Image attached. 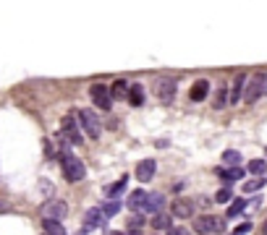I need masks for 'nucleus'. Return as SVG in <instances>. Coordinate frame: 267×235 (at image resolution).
Here are the masks:
<instances>
[{
  "label": "nucleus",
  "instance_id": "c85d7f7f",
  "mask_svg": "<svg viewBox=\"0 0 267 235\" xmlns=\"http://www.w3.org/2000/svg\"><path fill=\"white\" fill-rule=\"evenodd\" d=\"M215 202L217 204H225V202H230V188L225 186V188H220V191L215 194Z\"/></svg>",
  "mask_w": 267,
  "mask_h": 235
},
{
  "label": "nucleus",
  "instance_id": "bb28decb",
  "mask_svg": "<svg viewBox=\"0 0 267 235\" xmlns=\"http://www.w3.org/2000/svg\"><path fill=\"white\" fill-rule=\"evenodd\" d=\"M223 162H228V164H238L241 162V154L236 149H228V152H223Z\"/></svg>",
  "mask_w": 267,
  "mask_h": 235
},
{
  "label": "nucleus",
  "instance_id": "4468645a",
  "mask_svg": "<svg viewBox=\"0 0 267 235\" xmlns=\"http://www.w3.org/2000/svg\"><path fill=\"white\" fill-rule=\"evenodd\" d=\"M126 188H129V178H126V175H123V178H118L115 183L105 186V198H118V196L126 191Z\"/></svg>",
  "mask_w": 267,
  "mask_h": 235
},
{
  "label": "nucleus",
  "instance_id": "4be33fe9",
  "mask_svg": "<svg viewBox=\"0 0 267 235\" xmlns=\"http://www.w3.org/2000/svg\"><path fill=\"white\" fill-rule=\"evenodd\" d=\"M100 209H102V214H105V220H110V217H115V214L121 212V204L115 202V198H110V202H108L105 206H100Z\"/></svg>",
  "mask_w": 267,
  "mask_h": 235
},
{
  "label": "nucleus",
  "instance_id": "f3484780",
  "mask_svg": "<svg viewBox=\"0 0 267 235\" xmlns=\"http://www.w3.org/2000/svg\"><path fill=\"white\" fill-rule=\"evenodd\" d=\"M152 228L155 230H170L173 228V214H168V212H157V214H152Z\"/></svg>",
  "mask_w": 267,
  "mask_h": 235
},
{
  "label": "nucleus",
  "instance_id": "dca6fc26",
  "mask_svg": "<svg viewBox=\"0 0 267 235\" xmlns=\"http://www.w3.org/2000/svg\"><path fill=\"white\" fill-rule=\"evenodd\" d=\"M129 104H131V108H142V104H144L142 84H129Z\"/></svg>",
  "mask_w": 267,
  "mask_h": 235
},
{
  "label": "nucleus",
  "instance_id": "a878e982",
  "mask_svg": "<svg viewBox=\"0 0 267 235\" xmlns=\"http://www.w3.org/2000/svg\"><path fill=\"white\" fill-rule=\"evenodd\" d=\"M262 186H264V180L254 178V180H246V183H243V191H246V194H257V191H259Z\"/></svg>",
  "mask_w": 267,
  "mask_h": 235
},
{
  "label": "nucleus",
  "instance_id": "72a5a7b5",
  "mask_svg": "<svg viewBox=\"0 0 267 235\" xmlns=\"http://www.w3.org/2000/svg\"><path fill=\"white\" fill-rule=\"evenodd\" d=\"M79 235H89V230H81V232H79Z\"/></svg>",
  "mask_w": 267,
  "mask_h": 235
},
{
  "label": "nucleus",
  "instance_id": "393cba45",
  "mask_svg": "<svg viewBox=\"0 0 267 235\" xmlns=\"http://www.w3.org/2000/svg\"><path fill=\"white\" fill-rule=\"evenodd\" d=\"M264 170H267L264 160H251V162H249V172H251V175H262Z\"/></svg>",
  "mask_w": 267,
  "mask_h": 235
},
{
  "label": "nucleus",
  "instance_id": "6e6552de",
  "mask_svg": "<svg viewBox=\"0 0 267 235\" xmlns=\"http://www.w3.org/2000/svg\"><path fill=\"white\" fill-rule=\"evenodd\" d=\"M105 214H102V209L100 206H92L87 209V214H84V230H97V228H105Z\"/></svg>",
  "mask_w": 267,
  "mask_h": 235
},
{
  "label": "nucleus",
  "instance_id": "7ed1b4c3",
  "mask_svg": "<svg viewBox=\"0 0 267 235\" xmlns=\"http://www.w3.org/2000/svg\"><path fill=\"white\" fill-rule=\"evenodd\" d=\"M79 126H81V131H84L89 138H100V134H102V123H100V118H97V112L95 110H79Z\"/></svg>",
  "mask_w": 267,
  "mask_h": 235
},
{
  "label": "nucleus",
  "instance_id": "2f4dec72",
  "mask_svg": "<svg viewBox=\"0 0 267 235\" xmlns=\"http://www.w3.org/2000/svg\"><path fill=\"white\" fill-rule=\"evenodd\" d=\"M168 235H189V230H183V228H170Z\"/></svg>",
  "mask_w": 267,
  "mask_h": 235
},
{
  "label": "nucleus",
  "instance_id": "f03ea898",
  "mask_svg": "<svg viewBox=\"0 0 267 235\" xmlns=\"http://www.w3.org/2000/svg\"><path fill=\"white\" fill-rule=\"evenodd\" d=\"M223 230H225V220H220L215 214L194 217V232L196 235H212V232H223Z\"/></svg>",
  "mask_w": 267,
  "mask_h": 235
},
{
  "label": "nucleus",
  "instance_id": "2eb2a0df",
  "mask_svg": "<svg viewBox=\"0 0 267 235\" xmlns=\"http://www.w3.org/2000/svg\"><path fill=\"white\" fill-rule=\"evenodd\" d=\"M207 94H210V81H196V84L191 86V92H189V97L194 100V102H202V100H207Z\"/></svg>",
  "mask_w": 267,
  "mask_h": 235
},
{
  "label": "nucleus",
  "instance_id": "b1692460",
  "mask_svg": "<svg viewBox=\"0 0 267 235\" xmlns=\"http://www.w3.org/2000/svg\"><path fill=\"white\" fill-rule=\"evenodd\" d=\"M228 108V89H217L215 94V110H223Z\"/></svg>",
  "mask_w": 267,
  "mask_h": 235
},
{
  "label": "nucleus",
  "instance_id": "473e14b6",
  "mask_svg": "<svg viewBox=\"0 0 267 235\" xmlns=\"http://www.w3.org/2000/svg\"><path fill=\"white\" fill-rule=\"evenodd\" d=\"M110 235H136V232H110Z\"/></svg>",
  "mask_w": 267,
  "mask_h": 235
},
{
  "label": "nucleus",
  "instance_id": "5701e85b",
  "mask_svg": "<svg viewBox=\"0 0 267 235\" xmlns=\"http://www.w3.org/2000/svg\"><path fill=\"white\" fill-rule=\"evenodd\" d=\"M243 209H246V202H243V198H233V202H230V209H228V217H238Z\"/></svg>",
  "mask_w": 267,
  "mask_h": 235
},
{
  "label": "nucleus",
  "instance_id": "0eeeda50",
  "mask_svg": "<svg viewBox=\"0 0 267 235\" xmlns=\"http://www.w3.org/2000/svg\"><path fill=\"white\" fill-rule=\"evenodd\" d=\"M42 220H58V222H63V217L68 214V206L66 202H48V204H42Z\"/></svg>",
  "mask_w": 267,
  "mask_h": 235
},
{
  "label": "nucleus",
  "instance_id": "6ab92c4d",
  "mask_svg": "<svg viewBox=\"0 0 267 235\" xmlns=\"http://www.w3.org/2000/svg\"><path fill=\"white\" fill-rule=\"evenodd\" d=\"M110 97H113V100H129V84H126L123 78L113 81V86H110Z\"/></svg>",
  "mask_w": 267,
  "mask_h": 235
},
{
  "label": "nucleus",
  "instance_id": "412c9836",
  "mask_svg": "<svg viewBox=\"0 0 267 235\" xmlns=\"http://www.w3.org/2000/svg\"><path fill=\"white\" fill-rule=\"evenodd\" d=\"M217 175L223 180H241L243 178V168H233V170H217Z\"/></svg>",
  "mask_w": 267,
  "mask_h": 235
},
{
  "label": "nucleus",
  "instance_id": "9b49d317",
  "mask_svg": "<svg viewBox=\"0 0 267 235\" xmlns=\"http://www.w3.org/2000/svg\"><path fill=\"white\" fill-rule=\"evenodd\" d=\"M162 206H165V196L162 194H147L142 212L144 214H157V212H162Z\"/></svg>",
  "mask_w": 267,
  "mask_h": 235
},
{
  "label": "nucleus",
  "instance_id": "20e7f679",
  "mask_svg": "<svg viewBox=\"0 0 267 235\" xmlns=\"http://www.w3.org/2000/svg\"><path fill=\"white\" fill-rule=\"evenodd\" d=\"M262 94H267V74H254L251 81H246V89H243V100L249 104H254Z\"/></svg>",
  "mask_w": 267,
  "mask_h": 235
},
{
  "label": "nucleus",
  "instance_id": "a211bd4d",
  "mask_svg": "<svg viewBox=\"0 0 267 235\" xmlns=\"http://www.w3.org/2000/svg\"><path fill=\"white\" fill-rule=\"evenodd\" d=\"M42 232L45 235H68L63 222H58V220H42Z\"/></svg>",
  "mask_w": 267,
  "mask_h": 235
},
{
  "label": "nucleus",
  "instance_id": "c756f323",
  "mask_svg": "<svg viewBox=\"0 0 267 235\" xmlns=\"http://www.w3.org/2000/svg\"><path fill=\"white\" fill-rule=\"evenodd\" d=\"M251 230V222H243V225H238L236 230H233V235H246Z\"/></svg>",
  "mask_w": 267,
  "mask_h": 235
},
{
  "label": "nucleus",
  "instance_id": "cd10ccee",
  "mask_svg": "<svg viewBox=\"0 0 267 235\" xmlns=\"http://www.w3.org/2000/svg\"><path fill=\"white\" fill-rule=\"evenodd\" d=\"M144 225V217H139V214H134V217H129V232H139V228Z\"/></svg>",
  "mask_w": 267,
  "mask_h": 235
},
{
  "label": "nucleus",
  "instance_id": "7c9ffc66",
  "mask_svg": "<svg viewBox=\"0 0 267 235\" xmlns=\"http://www.w3.org/2000/svg\"><path fill=\"white\" fill-rule=\"evenodd\" d=\"M40 191H42L45 196H50V194H53V186H50V180H40Z\"/></svg>",
  "mask_w": 267,
  "mask_h": 235
},
{
  "label": "nucleus",
  "instance_id": "f8f14e48",
  "mask_svg": "<svg viewBox=\"0 0 267 235\" xmlns=\"http://www.w3.org/2000/svg\"><path fill=\"white\" fill-rule=\"evenodd\" d=\"M243 89H246V76H243V74H238V76L233 78V84H230L228 104H238V102H241V94H243Z\"/></svg>",
  "mask_w": 267,
  "mask_h": 235
},
{
  "label": "nucleus",
  "instance_id": "1a4fd4ad",
  "mask_svg": "<svg viewBox=\"0 0 267 235\" xmlns=\"http://www.w3.org/2000/svg\"><path fill=\"white\" fill-rule=\"evenodd\" d=\"M176 89H178V84L173 78H160L157 81V97H160V102H173Z\"/></svg>",
  "mask_w": 267,
  "mask_h": 235
},
{
  "label": "nucleus",
  "instance_id": "f704fd0d",
  "mask_svg": "<svg viewBox=\"0 0 267 235\" xmlns=\"http://www.w3.org/2000/svg\"><path fill=\"white\" fill-rule=\"evenodd\" d=\"M264 235H267V222H264Z\"/></svg>",
  "mask_w": 267,
  "mask_h": 235
},
{
  "label": "nucleus",
  "instance_id": "9d476101",
  "mask_svg": "<svg viewBox=\"0 0 267 235\" xmlns=\"http://www.w3.org/2000/svg\"><path fill=\"white\" fill-rule=\"evenodd\" d=\"M170 214L173 217H191L194 214V202L191 198H176V202L170 204Z\"/></svg>",
  "mask_w": 267,
  "mask_h": 235
},
{
  "label": "nucleus",
  "instance_id": "ddd939ff",
  "mask_svg": "<svg viewBox=\"0 0 267 235\" xmlns=\"http://www.w3.org/2000/svg\"><path fill=\"white\" fill-rule=\"evenodd\" d=\"M155 168H157L155 160H142V162H139V168H136V178L142 180V183L152 180L155 178Z\"/></svg>",
  "mask_w": 267,
  "mask_h": 235
},
{
  "label": "nucleus",
  "instance_id": "aec40b11",
  "mask_svg": "<svg viewBox=\"0 0 267 235\" xmlns=\"http://www.w3.org/2000/svg\"><path fill=\"white\" fill-rule=\"evenodd\" d=\"M144 198H147V191H142V188H136V191L129 196V202H126V206L134 209V212H139V209L144 206Z\"/></svg>",
  "mask_w": 267,
  "mask_h": 235
},
{
  "label": "nucleus",
  "instance_id": "423d86ee",
  "mask_svg": "<svg viewBox=\"0 0 267 235\" xmlns=\"http://www.w3.org/2000/svg\"><path fill=\"white\" fill-rule=\"evenodd\" d=\"M89 97H92V102H95V108H100V110H110L113 108L110 89H105V84H92Z\"/></svg>",
  "mask_w": 267,
  "mask_h": 235
},
{
  "label": "nucleus",
  "instance_id": "39448f33",
  "mask_svg": "<svg viewBox=\"0 0 267 235\" xmlns=\"http://www.w3.org/2000/svg\"><path fill=\"white\" fill-rule=\"evenodd\" d=\"M61 134H63L68 141H71V144H81V141H84V131H81V126H79V118H76V115H66V118H63Z\"/></svg>",
  "mask_w": 267,
  "mask_h": 235
},
{
  "label": "nucleus",
  "instance_id": "f257e3e1",
  "mask_svg": "<svg viewBox=\"0 0 267 235\" xmlns=\"http://www.w3.org/2000/svg\"><path fill=\"white\" fill-rule=\"evenodd\" d=\"M61 170L66 175V180H71V183L84 180V175H87L84 162H81L79 157H74L71 152H63V154H61Z\"/></svg>",
  "mask_w": 267,
  "mask_h": 235
}]
</instances>
